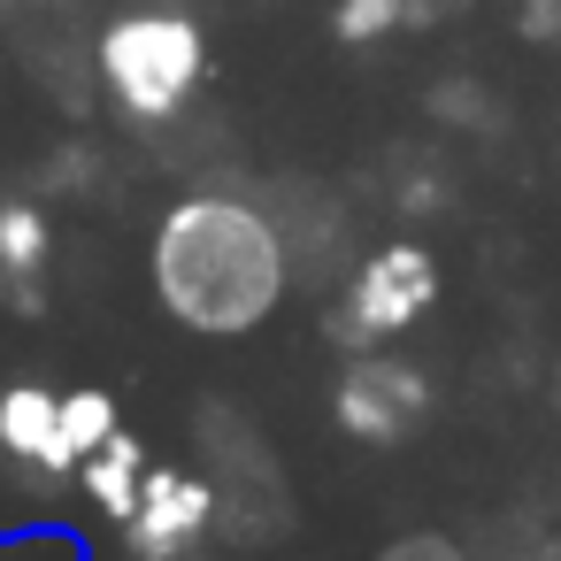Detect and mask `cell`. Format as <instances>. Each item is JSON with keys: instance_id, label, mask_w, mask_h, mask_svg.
Segmentation results:
<instances>
[{"instance_id": "1", "label": "cell", "mask_w": 561, "mask_h": 561, "mask_svg": "<svg viewBox=\"0 0 561 561\" xmlns=\"http://www.w3.org/2000/svg\"><path fill=\"white\" fill-rule=\"evenodd\" d=\"M147 277H154V300L185 331H201V339H247L254 323L277 316V300L293 285V247H285V224L262 201L185 193L154 224Z\"/></svg>"}, {"instance_id": "2", "label": "cell", "mask_w": 561, "mask_h": 561, "mask_svg": "<svg viewBox=\"0 0 561 561\" xmlns=\"http://www.w3.org/2000/svg\"><path fill=\"white\" fill-rule=\"evenodd\" d=\"M101 93L131 124H178L208 78V32L185 9H124L93 39Z\"/></svg>"}, {"instance_id": "3", "label": "cell", "mask_w": 561, "mask_h": 561, "mask_svg": "<svg viewBox=\"0 0 561 561\" xmlns=\"http://www.w3.org/2000/svg\"><path fill=\"white\" fill-rule=\"evenodd\" d=\"M438 300V262L423 254V247H377V254H362L354 262V277H346V300H339V316H331V339L339 346H385V339H400L423 308Z\"/></svg>"}, {"instance_id": "4", "label": "cell", "mask_w": 561, "mask_h": 561, "mask_svg": "<svg viewBox=\"0 0 561 561\" xmlns=\"http://www.w3.org/2000/svg\"><path fill=\"white\" fill-rule=\"evenodd\" d=\"M331 415H339V431L362 438V446H400V438L431 415V377H423L415 362L385 354V346H362V354L346 362L339 392H331Z\"/></svg>"}, {"instance_id": "5", "label": "cell", "mask_w": 561, "mask_h": 561, "mask_svg": "<svg viewBox=\"0 0 561 561\" xmlns=\"http://www.w3.org/2000/svg\"><path fill=\"white\" fill-rule=\"evenodd\" d=\"M116 523H124V538H131L139 561H185L224 515H216V484L208 477H193V469H147Z\"/></svg>"}, {"instance_id": "6", "label": "cell", "mask_w": 561, "mask_h": 561, "mask_svg": "<svg viewBox=\"0 0 561 561\" xmlns=\"http://www.w3.org/2000/svg\"><path fill=\"white\" fill-rule=\"evenodd\" d=\"M0 454L39 469V477H70L78 469V438H70V392L47 385H9L0 392Z\"/></svg>"}, {"instance_id": "7", "label": "cell", "mask_w": 561, "mask_h": 561, "mask_svg": "<svg viewBox=\"0 0 561 561\" xmlns=\"http://www.w3.org/2000/svg\"><path fill=\"white\" fill-rule=\"evenodd\" d=\"M47 208L39 201H0V277H32V270H47Z\"/></svg>"}, {"instance_id": "8", "label": "cell", "mask_w": 561, "mask_h": 561, "mask_svg": "<svg viewBox=\"0 0 561 561\" xmlns=\"http://www.w3.org/2000/svg\"><path fill=\"white\" fill-rule=\"evenodd\" d=\"M431 116H446V124H454V131H469V139H500V131H507L500 93H492V85H477V78H446V85L431 93Z\"/></svg>"}, {"instance_id": "9", "label": "cell", "mask_w": 561, "mask_h": 561, "mask_svg": "<svg viewBox=\"0 0 561 561\" xmlns=\"http://www.w3.org/2000/svg\"><path fill=\"white\" fill-rule=\"evenodd\" d=\"M339 39L346 47H369V39H385V32H400L408 24V0H339Z\"/></svg>"}, {"instance_id": "10", "label": "cell", "mask_w": 561, "mask_h": 561, "mask_svg": "<svg viewBox=\"0 0 561 561\" xmlns=\"http://www.w3.org/2000/svg\"><path fill=\"white\" fill-rule=\"evenodd\" d=\"M377 561H469V553H461L446 530H408V538H392Z\"/></svg>"}, {"instance_id": "11", "label": "cell", "mask_w": 561, "mask_h": 561, "mask_svg": "<svg viewBox=\"0 0 561 561\" xmlns=\"http://www.w3.org/2000/svg\"><path fill=\"white\" fill-rule=\"evenodd\" d=\"M515 32L530 47H561V0H515Z\"/></svg>"}, {"instance_id": "12", "label": "cell", "mask_w": 561, "mask_h": 561, "mask_svg": "<svg viewBox=\"0 0 561 561\" xmlns=\"http://www.w3.org/2000/svg\"><path fill=\"white\" fill-rule=\"evenodd\" d=\"M477 0H408V24H446V16H469Z\"/></svg>"}, {"instance_id": "13", "label": "cell", "mask_w": 561, "mask_h": 561, "mask_svg": "<svg viewBox=\"0 0 561 561\" xmlns=\"http://www.w3.org/2000/svg\"><path fill=\"white\" fill-rule=\"evenodd\" d=\"M553 408H561V362H553Z\"/></svg>"}]
</instances>
